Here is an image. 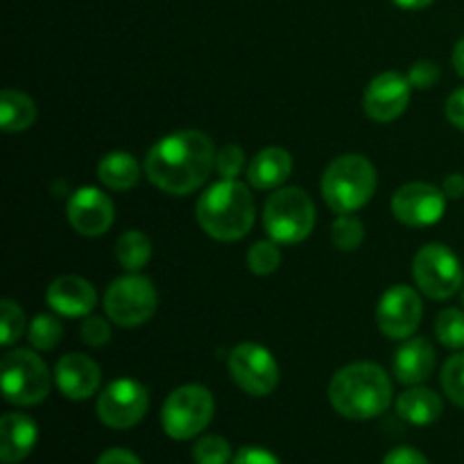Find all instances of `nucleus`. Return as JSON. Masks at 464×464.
I'll list each match as a JSON object with an SVG mask.
<instances>
[{"label":"nucleus","instance_id":"nucleus-1","mask_svg":"<svg viewBox=\"0 0 464 464\" xmlns=\"http://www.w3.org/2000/svg\"><path fill=\"white\" fill-rule=\"evenodd\" d=\"M216 145L204 131H175L150 148L145 177L163 193L190 195L216 170Z\"/></svg>","mask_w":464,"mask_h":464},{"label":"nucleus","instance_id":"nucleus-2","mask_svg":"<svg viewBox=\"0 0 464 464\" xmlns=\"http://www.w3.org/2000/svg\"><path fill=\"white\" fill-rule=\"evenodd\" d=\"M392 381L376 362H352L334 374L329 401L338 415L352 421H367L383 415L392 403Z\"/></svg>","mask_w":464,"mask_h":464},{"label":"nucleus","instance_id":"nucleus-3","mask_svg":"<svg viewBox=\"0 0 464 464\" xmlns=\"http://www.w3.org/2000/svg\"><path fill=\"white\" fill-rule=\"evenodd\" d=\"M198 225L220 243H234L252 231L256 218L249 186L238 179H222L202 193L195 207Z\"/></svg>","mask_w":464,"mask_h":464},{"label":"nucleus","instance_id":"nucleus-4","mask_svg":"<svg viewBox=\"0 0 464 464\" xmlns=\"http://www.w3.org/2000/svg\"><path fill=\"white\" fill-rule=\"evenodd\" d=\"M379 175L374 163L362 154H343L326 166L322 175V198L338 216L356 213L376 193Z\"/></svg>","mask_w":464,"mask_h":464},{"label":"nucleus","instance_id":"nucleus-5","mask_svg":"<svg viewBox=\"0 0 464 464\" xmlns=\"http://www.w3.org/2000/svg\"><path fill=\"white\" fill-rule=\"evenodd\" d=\"M263 225L267 236L279 245H299L313 234L315 204L306 190L297 186L276 188L263 208Z\"/></svg>","mask_w":464,"mask_h":464},{"label":"nucleus","instance_id":"nucleus-6","mask_svg":"<svg viewBox=\"0 0 464 464\" xmlns=\"http://www.w3.org/2000/svg\"><path fill=\"white\" fill-rule=\"evenodd\" d=\"M3 394L14 406H36L45 401L53 390V376L48 365L32 349H14L0 362Z\"/></svg>","mask_w":464,"mask_h":464},{"label":"nucleus","instance_id":"nucleus-7","mask_svg":"<svg viewBox=\"0 0 464 464\" xmlns=\"http://www.w3.org/2000/svg\"><path fill=\"white\" fill-rule=\"evenodd\" d=\"M157 304V288L148 276L139 272H127L125 276L113 281L102 299L107 317L122 329H136L152 320Z\"/></svg>","mask_w":464,"mask_h":464},{"label":"nucleus","instance_id":"nucleus-8","mask_svg":"<svg viewBox=\"0 0 464 464\" xmlns=\"http://www.w3.org/2000/svg\"><path fill=\"white\" fill-rule=\"evenodd\" d=\"M216 399L204 385H181L168 394L161 411V426L168 438L193 440L211 424Z\"/></svg>","mask_w":464,"mask_h":464},{"label":"nucleus","instance_id":"nucleus-9","mask_svg":"<svg viewBox=\"0 0 464 464\" xmlns=\"http://www.w3.org/2000/svg\"><path fill=\"white\" fill-rule=\"evenodd\" d=\"M412 279L426 297L444 302L464 285V270L460 258L447 245L429 243L415 254Z\"/></svg>","mask_w":464,"mask_h":464},{"label":"nucleus","instance_id":"nucleus-10","mask_svg":"<svg viewBox=\"0 0 464 464\" xmlns=\"http://www.w3.org/2000/svg\"><path fill=\"white\" fill-rule=\"evenodd\" d=\"M229 376L249 397H267L279 385V365L270 349L256 343H240L231 349Z\"/></svg>","mask_w":464,"mask_h":464},{"label":"nucleus","instance_id":"nucleus-11","mask_svg":"<svg viewBox=\"0 0 464 464\" xmlns=\"http://www.w3.org/2000/svg\"><path fill=\"white\" fill-rule=\"evenodd\" d=\"M150 406L148 388L136 379H116L100 392L98 417L113 430L134 429Z\"/></svg>","mask_w":464,"mask_h":464},{"label":"nucleus","instance_id":"nucleus-12","mask_svg":"<svg viewBox=\"0 0 464 464\" xmlns=\"http://www.w3.org/2000/svg\"><path fill=\"white\" fill-rule=\"evenodd\" d=\"M424 317V304L411 285H392L385 290L376 306V324L390 340H408L417 334Z\"/></svg>","mask_w":464,"mask_h":464},{"label":"nucleus","instance_id":"nucleus-13","mask_svg":"<svg viewBox=\"0 0 464 464\" xmlns=\"http://www.w3.org/2000/svg\"><path fill=\"white\" fill-rule=\"evenodd\" d=\"M390 207H392V216L401 225L421 229V227H433L442 220L447 211V195L433 184L411 181L392 195Z\"/></svg>","mask_w":464,"mask_h":464},{"label":"nucleus","instance_id":"nucleus-14","mask_svg":"<svg viewBox=\"0 0 464 464\" xmlns=\"http://www.w3.org/2000/svg\"><path fill=\"white\" fill-rule=\"evenodd\" d=\"M66 218L68 225L84 238H100L111 229L116 220L113 202L109 195H104L100 188L84 186L77 188L66 202Z\"/></svg>","mask_w":464,"mask_h":464},{"label":"nucleus","instance_id":"nucleus-15","mask_svg":"<svg viewBox=\"0 0 464 464\" xmlns=\"http://www.w3.org/2000/svg\"><path fill=\"white\" fill-rule=\"evenodd\" d=\"M411 82L397 71H385L367 84L362 109L374 122H392L411 104Z\"/></svg>","mask_w":464,"mask_h":464},{"label":"nucleus","instance_id":"nucleus-16","mask_svg":"<svg viewBox=\"0 0 464 464\" xmlns=\"http://www.w3.org/2000/svg\"><path fill=\"white\" fill-rule=\"evenodd\" d=\"M54 383L66 399L84 401L98 392L102 383V372L93 358L84 353H66L54 365Z\"/></svg>","mask_w":464,"mask_h":464},{"label":"nucleus","instance_id":"nucleus-17","mask_svg":"<svg viewBox=\"0 0 464 464\" xmlns=\"http://www.w3.org/2000/svg\"><path fill=\"white\" fill-rule=\"evenodd\" d=\"M45 302L57 315L63 317H89L98 304V295L91 281L84 276L66 275L54 279L48 285Z\"/></svg>","mask_w":464,"mask_h":464},{"label":"nucleus","instance_id":"nucleus-18","mask_svg":"<svg viewBox=\"0 0 464 464\" xmlns=\"http://www.w3.org/2000/svg\"><path fill=\"white\" fill-rule=\"evenodd\" d=\"M435 347L421 335L403 340L394 352L392 372L399 383L420 385L435 372Z\"/></svg>","mask_w":464,"mask_h":464},{"label":"nucleus","instance_id":"nucleus-19","mask_svg":"<svg viewBox=\"0 0 464 464\" xmlns=\"http://www.w3.org/2000/svg\"><path fill=\"white\" fill-rule=\"evenodd\" d=\"M39 426L23 412H7L0 420V460L3 464H18L25 460L36 447Z\"/></svg>","mask_w":464,"mask_h":464},{"label":"nucleus","instance_id":"nucleus-20","mask_svg":"<svg viewBox=\"0 0 464 464\" xmlns=\"http://www.w3.org/2000/svg\"><path fill=\"white\" fill-rule=\"evenodd\" d=\"M293 175V154L284 148H266L247 166V184L256 190H276Z\"/></svg>","mask_w":464,"mask_h":464},{"label":"nucleus","instance_id":"nucleus-21","mask_svg":"<svg viewBox=\"0 0 464 464\" xmlns=\"http://www.w3.org/2000/svg\"><path fill=\"white\" fill-rule=\"evenodd\" d=\"M444 403L438 392L424 385H411L397 399V415L412 426H430L442 417Z\"/></svg>","mask_w":464,"mask_h":464},{"label":"nucleus","instance_id":"nucleus-22","mask_svg":"<svg viewBox=\"0 0 464 464\" xmlns=\"http://www.w3.org/2000/svg\"><path fill=\"white\" fill-rule=\"evenodd\" d=\"M143 168L139 159L130 152H109L100 159L98 163V179L107 186L109 190H130L140 181Z\"/></svg>","mask_w":464,"mask_h":464},{"label":"nucleus","instance_id":"nucleus-23","mask_svg":"<svg viewBox=\"0 0 464 464\" xmlns=\"http://www.w3.org/2000/svg\"><path fill=\"white\" fill-rule=\"evenodd\" d=\"M36 104L27 93L16 89H5L0 93V127L7 134H18V131L30 130L36 122Z\"/></svg>","mask_w":464,"mask_h":464},{"label":"nucleus","instance_id":"nucleus-24","mask_svg":"<svg viewBox=\"0 0 464 464\" xmlns=\"http://www.w3.org/2000/svg\"><path fill=\"white\" fill-rule=\"evenodd\" d=\"M116 258L125 272H140L152 258V243L143 231H125L116 240Z\"/></svg>","mask_w":464,"mask_h":464},{"label":"nucleus","instance_id":"nucleus-25","mask_svg":"<svg viewBox=\"0 0 464 464\" xmlns=\"http://www.w3.org/2000/svg\"><path fill=\"white\" fill-rule=\"evenodd\" d=\"M27 340L36 352H53L63 340V324L54 315L41 313L27 324Z\"/></svg>","mask_w":464,"mask_h":464},{"label":"nucleus","instance_id":"nucleus-26","mask_svg":"<svg viewBox=\"0 0 464 464\" xmlns=\"http://www.w3.org/2000/svg\"><path fill=\"white\" fill-rule=\"evenodd\" d=\"M331 240L340 252H356L365 240V225L352 213L338 216L331 227Z\"/></svg>","mask_w":464,"mask_h":464},{"label":"nucleus","instance_id":"nucleus-27","mask_svg":"<svg viewBox=\"0 0 464 464\" xmlns=\"http://www.w3.org/2000/svg\"><path fill=\"white\" fill-rule=\"evenodd\" d=\"M281 249L275 240H258L247 252V267L256 276H270L279 270Z\"/></svg>","mask_w":464,"mask_h":464},{"label":"nucleus","instance_id":"nucleus-28","mask_svg":"<svg viewBox=\"0 0 464 464\" xmlns=\"http://www.w3.org/2000/svg\"><path fill=\"white\" fill-rule=\"evenodd\" d=\"M435 335L447 349H464V311L444 308L435 320Z\"/></svg>","mask_w":464,"mask_h":464},{"label":"nucleus","instance_id":"nucleus-29","mask_svg":"<svg viewBox=\"0 0 464 464\" xmlns=\"http://www.w3.org/2000/svg\"><path fill=\"white\" fill-rule=\"evenodd\" d=\"M25 331V313L12 299H3V304H0V334H3L0 335V344L3 347H12Z\"/></svg>","mask_w":464,"mask_h":464},{"label":"nucleus","instance_id":"nucleus-30","mask_svg":"<svg viewBox=\"0 0 464 464\" xmlns=\"http://www.w3.org/2000/svg\"><path fill=\"white\" fill-rule=\"evenodd\" d=\"M193 458L198 464H229L234 460L231 444L220 435L199 438L193 447Z\"/></svg>","mask_w":464,"mask_h":464},{"label":"nucleus","instance_id":"nucleus-31","mask_svg":"<svg viewBox=\"0 0 464 464\" xmlns=\"http://www.w3.org/2000/svg\"><path fill=\"white\" fill-rule=\"evenodd\" d=\"M442 388L456 406L464 408V352L449 358L442 367Z\"/></svg>","mask_w":464,"mask_h":464},{"label":"nucleus","instance_id":"nucleus-32","mask_svg":"<svg viewBox=\"0 0 464 464\" xmlns=\"http://www.w3.org/2000/svg\"><path fill=\"white\" fill-rule=\"evenodd\" d=\"M216 170L222 179H238L245 168V152L240 145L227 143L216 154Z\"/></svg>","mask_w":464,"mask_h":464},{"label":"nucleus","instance_id":"nucleus-33","mask_svg":"<svg viewBox=\"0 0 464 464\" xmlns=\"http://www.w3.org/2000/svg\"><path fill=\"white\" fill-rule=\"evenodd\" d=\"M80 335L84 340V344H89V347H104L111 340V326H109V322L104 317L89 315L82 322Z\"/></svg>","mask_w":464,"mask_h":464},{"label":"nucleus","instance_id":"nucleus-34","mask_svg":"<svg viewBox=\"0 0 464 464\" xmlns=\"http://www.w3.org/2000/svg\"><path fill=\"white\" fill-rule=\"evenodd\" d=\"M440 66L435 62H429V59H421V62H415L408 71V82H411L412 89H420V91H429L438 84L440 80Z\"/></svg>","mask_w":464,"mask_h":464},{"label":"nucleus","instance_id":"nucleus-35","mask_svg":"<svg viewBox=\"0 0 464 464\" xmlns=\"http://www.w3.org/2000/svg\"><path fill=\"white\" fill-rule=\"evenodd\" d=\"M231 464H281L279 458L275 453H270L267 449L261 447H243L234 456Z\"/></svg>","mask_w":464,"mask_h":464},{"label":"nucleus","instance_id":"nucleus-36","mask_svg":"<svg viewBox=\"0 0 464 464\" xmlns=\"http://www.w3.org/2000/svg\"><path fill=\"white\" fill-rule=\"evenodd\" d=\"M383 464H430L424 453L412 447H397L383 458Z\"/></svg>","mask_w":464,"mask_h":464},{"label":"nucleus","instance_id":"nucleus-37","mask_svg":"<svg viewBox=\"0 0 464 464\" xmlns=\"http://www.w3.org/2000/svg\"><path fill=\"white\" fill-rule=\"evenodd\" d=\"M447 118L453 127L464 131V86L447 98Z\"/></svg>","mask_w":464,"mask_h":464},{"label":"nucleus","instance_id":"nucleus-38","mask_svg":"<svg viewBox=\"0 0 464 464\" xmlns=\"http://www.w3.org/2000/svg\"><path fill=\"white\" fill-rule=\"evenodd\" d=\"M95 464H140V460L127 449H109L98 458Z\"/></svg>","mask_w":464,"mask_h":464},{"label":"nucleus","instance_id":"nucleus-39","mask_svg":"<svg viewBox=\"0 0 464 464\" xmlns=\"http://www.w3.org/2000/svg\"><path fill=\"white\" fill-rule=\"evenodd\" d=\"M442 190L449 199L464 198V175L462 172H453V175H449L447 179H444Z\"/></svg>","mask_w":464,"mask_h":464},{"label":"nucleus","instance_id":"nucleus-40","mask_svg":"<svg viewBox=\"0 0 464 464\" xmlns=\"http://www.w3.org/2000/svg\"><path fill=\"white\" fill-rule=\"evenodd\" d=\"M453 68L458 71V75L464 77V39L458 41L456 50H453Z\"/></svg>","mask_w":464,"mask_h":464},{"label":"nucleus","instance_id":"nucleus-41","mask_svg":"<svg viewBox=\"0 0 464 464\" xmlns=\"http://www.w3.org/2000/svg\"><path fill=\"white\" fill-rule=\"evenodd\" d=\"M392 3L401 9H424L433 5L435 0H392Z\"/></svg>","mask_w":464,"mask_h":464},{"label":"nucleus","instance_id":"nucleus-42","mask_svg":"<svg viewBox=\"0 0 464 464\" xmlns=\"http://www.w3.org/2000/svg\"><path fill=\"white\" fill-rule=\"evenodd\" d=\"M462 304H464V288H462Z\"/></svg>","mask_w":464,"mask_h":464}]
</instances>
